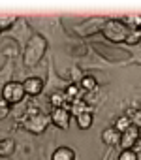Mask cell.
I'll return each mask as SVG.
<instances>
[{
  "mask_svg": "<svg viewBox=\"0 0 141 160\" xmlns=\"http://www.w3.org/2000/svg\"><path fill=\"white\" fill-rule=\"evenodd\" d=\"M102 34H104L109 42H115V43H126V38H128V34H130V28H128L122 21H119V19H111V21H107V23L104 25Z\"/></svg>",
  "mask_w": 141,
  "mask_h": 160,
  "instance_id": "obj_1",
  "label": "cell"
},
{
  "mask_svg": "<svg viewBox=\"0 0 141 160\" xmlns=\"http://www.w3.org/2000/svg\"><path fill=\"white\" fill-rule=\"evenodd\" d=\"M51 122V117L49 115H43V113H40V111H27L25 113V117H23V121H21V124H23V128H27L28 132H32V134H41L45 128H47V124Z\"/></svg>",
  "mask_w": 141,
  "mask_h": 160,
  "instance_id": "obj_2",
  "label": "cell"
},
{
  "mask_svg": "<svg viewBox=\"0 0 141 160\" xmlns=\"http://www.w3.org/2000/svg\"><path fill=\"white\" fill-rule=\"evenodd\" d=\"M25 96H27L25 87H23V83H19V81H10V83H6L4 89H2V100H6L10 106L19 104L21 100H25Z\"/></svg>",
  "mask_w": 141,
  "mask_h": 160,
  "instance_id": "obj_3",
  "label": "cell"
},
{
  "mask_svg": "<svg viewBox=\"0 0 141 160\" xmlns=\"http://www.w3.org/2000/svg\"><path fill=\"white\" fill-rule=\"evenodd\" d=\"M49 117H51V122H53L55 126L62 128V130H68L70 121H72V113H70V109H66V108H56V109H53Z\"/></svg>",
  "mask_w": 141,
  "mask_h": 160,
  "instance_id": "obj_4",
  "label": "cell"
},
{
  "mask_svg": "<svg viewBox=\"0 0 141 160\" xmlns=\"http://www.w3.org/2000/svg\"><path fill=\"white\" fill-rule=\"evenodd\" d=\"M119 145L122 149H134L135 145H139V128H135L134 124L130 128H126L120 134V143Z\"/></svg>",
  "mask_w": 141,
  "mask_h": 160,
  "instance_id": "obj_5",
  "label": "cell"
},
{
  "mask_svg": "<svg viewBox=\"0 0 141 160\" xmlns=\"http://www.w3.org/2000/svg\"><path fill=\"white\" fill-rule=\"evenodd\" d=\"M23 87H25V92L28 96H38L43 91V81L40 77H28L23 81Z\"/></svg>",
  "mask_w": 141,
  "mask_h": 160,
  "instance_id": "obj_6",
  "label": "cell"
},
{
  "mask_svg": "<svg viewBox=\"0 0 141 160\" xmlns=\"http://www.w3.org/2000/svg\"><path fill=\"white\" fill-rule=\"evenodd\" d=\"M102 139L105 145H119L120 143V132L113 126V128H105L102 132Z\"/></svg>",
  "mask_w": 141,
  "mask_h": 160,
  "instance_id": "obj_7",
  "label": "cell"
},
{
  "mask_svg": "<svg viewBox=\"0 0 141 160\" xmlns=\"http://www.w3.org/2000/svg\"><path fill=\"white\" fill-rule=\"evenodd\" d=\"M49 102H51L53 109H56V108H66V109H68V108H70V102H68L64 91H56V92H53V94L49 96Z\"/></svg>",
  "mask_w": 141,
  "mask_h": 160,
  "instance_id": "obj_8",
  "label": "cell"
},
{
  "mask_svg": "<svg viewBox=\"0 0 141 160\" xmlns=\"http://www.w3.org/2000/svg\"><path fill=\"white\" fill-rule=\"evenodd\" d=\"M51 160H75V152L70 147H58L51 154Z\"/></svg>",
  "mask_w": 141,
  "mask_h": 160,
  "instance_id": "obj_9",
  "label": "cell"
},
{
  "mask_svg": "<svg viewBox=\"0 0 141 160\" xmlns=\"http://www.w3.org/2000/svg\"><path fill=\"white\" fill-rule=\"evenodd\" d=\"M70 113H72V117H79L81 113H85V111H90V106L81 98V100H75V102H72L70 104Z\"/></svg>",
  "mask_w": 141,
  "mask_h": 160,
  "instance_id": "obj_10",
  "label": "cell"
},
{
  "mask_svg": "<svg viewBox=\"0 0 141 160\" xmlns=\"http://www.w3.org/2000/svg\"><path fill=\"white\" fill-rule=\"evenodd\" d=\"M81 91H83V89H81L77 83H72V85H68V87H66L64 94H66L68 102L72 104V102H75V100H81Z\"/></svg>",
  "mask_w": 141,
  "mask_h": 160,
  "instance_id": "obj_11",
  "label": "cell"
},
{
  "mask_svg": "<svg viewBox=\"0 0 141 160\" xmlns=\"http://www.w3.org/2000/svg\"><path fill=\"white\" fill-rule=\"evenodd\" d=\"M75 121H77V126H79L81 130H87V128H90V126H92V121H94L92 109H90V111H85V113H81L79 117H75Z\"/></svg>",
  "mask_w": 141,
  "mask_h": 160,
  "instance_id": "obj_12",
  "label": "cell"
},
{
  "mask_svg": "<svg viewBox=\"0 0 141 160\" xmlns=\"http://www.w3.org/2000/svg\"><path fill=\"white\" fill-rule=\"evenodd\" d=\"M15 151V141L13 139H0V156H12Z\"/></svg>",
  "mask_w": 141,
  "mask_h": 160,
  "instance_id": "obj_13",
  "label": "cell"
},
{
  "mask_svg": "<svg viewBox=\"0 0 141 160\" xmlns=\"http://www.w3.org/2000/svg\"><path fill=\"white\" fill-rule=\"evenodd\" d=\"M130 30H134V28H141V15H126V17H122L120 19Z\"/></svg>",
  "mask_w": 141,
  "mask_h": 160,
  "instance_id": "obj_14",
  "label": "cell"
},
{
  "mask_svg": "<svg viewBox=\"0 0 141 160\" xmlns=\"http://www.w3.org/2000/svg\"><path fill=\"white\" fill-rule=\"evenodd\" d=\"M96 79L92 77V75H85V77H81V83H79V87L83 89V91H87V92H90V91H94L96 89Z\"/></svg>",
  "mask_w": 141,
  "mask_h": 160,
  "instance_id": "obj_15",
  "label": "cell"
},
{
  "mask_svg": "<svg viewBox=\"0 0 141 160\" xmlns=\"http://www.w3.org/2000/svg\"><path fill=\"white\" fill-rule=\"evenodd\" d=\"M130 126H132L130 115H120V117H119V119L115 121V128H117V130H119L120 134H122V132H124L126 128H130Z\"/></svg>",
  "mask_w": 141,
  "mask_h": 160,
  "instance_id": "obj_16",
  "label": "cell"
},
{
  "mask_svg": "<svg viewBox=\"0 0 141 160\" xmlns=\"http://www.w3.org/2000/svg\"><path fill=\"white\" fill-rule=\"evenodd\" d=\"M139 42H141V28L130 30V34H128V38H126V43H128V45H135V43H139Z\"/></svg>",
  "mask_w": 141,
  "mask_h": 160,
  "instance_id": "obj_17",
  "label": "cell"
},
{
  "mask_svg": "<svg viewBox=\"0 0 141 160\" xmlns=\"http://www.w3.org/2000/svg\"><path fill=\"white\" fill-rule=\"evenodd\" d=\"M119 160H139V156L134 149H122L119 154Z\"/></svg>",
  "mask_w": 141,
  "mask_h": 160,
  "instance_id": "obj_18",
  "label": "cell"
},
{
  "mask_svg": "<svg viewBox=\"0 0 141 160\" xmlns=\"http://www.w3.org/2000/svg\"><path fill=\"white\" fill-rule=\"evenodd\" d=\"M130 121H132V124H134L135 128L141 130V109H135V111L130 115Z\"/></svg>",
  "mask_w": 141,
  "mask_h": 160,
  "instance_id": "obj_19",
  "label": "cell"
},
{
  "mask_svg": "<svg viewBox=\"0 0 141 160\" xmlns=\"http://www.w3.org/2000/svg\"><path fill=\"white\" fill-rule=\"evenodd\" d=\"M10 115V104L6 100H0V121Z\"/></svg>",
  "mask_w": 141,
  "mask_h": 160,
  "instance_id": "obj_20",
  "label": "cell"
},
{
  "mask_svg": "<svg viewBox=\"0 0 141 160\" xmlns=\"http://www.w3.org/2000/svg\"><path fill=\"white\" fill-rule=\"evenodd\" d=\"M13 21H15L13 15H10V17H0V30L6 28V27H10V23H13Z\"/></svg>",
  "mask_w": 141,
  "mask_h": 160,
  "instance_id": "obj_21",
  "label": "cell"
}]
</instances>
